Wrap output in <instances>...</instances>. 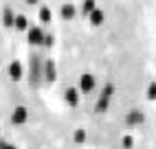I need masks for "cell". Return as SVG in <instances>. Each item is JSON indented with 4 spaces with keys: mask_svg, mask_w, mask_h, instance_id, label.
I'll return each mask as SVG.
<instances>
[{
    "mask_svg": "<svg viewBox=\"0 0 156 149\" xmlns=\"http://www.w3.org/2000/svg\"><path fill=\"white\" fill-rule=\"evenodd\" d=\"M29 81H31V86H40V81H42V59H40L37 55H33V57H31Z\"/></svg>",
    "mask_w": 156,
    "mask_h": 149,
    "instance_id": "6da1fadb",
    "label": "cell"
},
{
    "mask_svg": "<svg viewBox=\"0 0 156 149\" xmlns=\"http://www.w3.org/2000/svg\"><path fill=\"white\" fill-rule=\"evenodd\" d=\"M95 86H97L95 74H90V72L81 74V79H79V94H88V92H92V90H95Z\"/></svg>",
    "mask_w": 156,
    "mask_h": 149,
    "instance_id": "7a4b0ae2",
    "label": "cell"
},
{
    "mask_svg": "<svg viewBox=\"0 0 156 149\" xmlns=\"http://www.w3.org/2000/svg\"><path fill=\"white\" fill-rule=\"evenodd\" d=\"M11 121H13V125H24L29 121V110L24 105H18L13 110V114H11Z\"/></svg>",
    "mask_w": 156,
    "mask_h": 149,
    "instance_id": "3957f363",
    "label": "cell"
},
{
    "mask_svg": "<svg viewBox=\"0 0 156 149\" xmlns=\"http://www.w3.org/2000/svg\"><path fill=\"white\" fill-rule=\"evenodd\" d=\"M55 72H57V70H55V61H53V59H48V61H44L42 79H44V81H48V83H53V81H55V77H57Z\"/></svg>",
    "mask_w": 156,
    "mask_h": 149,
    "instance_id": "277c9868",
    "label": "cell"
},
{
    "mask_svg": "<svg viewBox=\"0 0 156 149\" xmlns=\"http://www.w3.org/2000/svg\"><path fill=\"white\" fill-rule=\"evenodd\" d=\"M27 31H29V42H31V44L42 46V40H44V31H42V26H31V29H27Z\"/></svg>",
    "mask_w": 156,
    "mask_h": 149,
    "instance_id": "5b68a950",
    "label": "cell"
},
{
    "mask_svg": "<svg viewBox=\"0 0 156 149\" xmlns=\"http://www.w3.org/2000/svg\"><path fill=\"white\" fill-rule=\"evenodd\" d=\"M22 74H24V68H22L20 61H11V64H9V77H11L13 81L22 79Z\"/></svg>",
    "mask_w": 156,
    "mask_h": 149,
    "instance_id": "8992f818",
    "label": "cell"
},
{
    "mask_svg": "<svg viewBox=\"0 0 156 149\" xmlns=\"http://www.w3.org/2000/svg\"><path fill=\"white\" fill-rule=\"evenodd\" d=\"M143 121H145V114L139 112V110H132V112L128 114V119H126V123H128L130 127H136V125H141Z\"/></svg>",
    "mask_w": 156,
    "mask_h": 149,
    "instance_id": "52a82bcc",
    "label": "cell"
},
{
    "mask_svg": "<svg viewBox=\"0 0 156 149\" xmlns=\"http://www.w3.org/2000/svg\"><path fill=\"white\" fill-rule=\"evenodd\" d=\"M64 99H66V103L70 105V108H77V105H79V90L68 88L66 94H64Z\"/></svg>",
    "mask_w": 156,
    "mask_h": 149,
    "instance_id": "ba28073f",
    "label": "cell"
},
{
    "mask_svg": "<svg viewBox=\"0 0 156 149\" xmlns=\"http://www.w3.org/2000/svg\"><path fill=\"white\" fill-rule=\"evenodd\" d=\"M103 18H106V16H103L101 9H92V11L88 13V20H90V24H92V26H99V24L103 22Z\"/></svg>",
    "mask_w": 156,
    "mask_h": 149,
    "instance_id": "9c48e42d",
    "label": "cell"
},
{
    "mask_svg": "<svg viewBox=\"0 0 156 149\" xmlns=\"http://www.w3.org/2000/svg\"><path fill=\"white\" fill-rule=\"evenodd\" d=\"M51 20H53V11H51V7L42 5V7H40V22H42V24H48Z\"/></svg>",
    "mask_w": 156,
    "mask_h": 149,
    "instance_id": "30bf717a",
    "label": "cell"
},
{
    "mask_svg": "<svg viewBox=\"0 0 156 149\" xmlns=\"http://www.w3.org/2000/svg\"><path fill=\"white\" fill-rule=\"evenodd\" d=\"M13 26L20 29V31H27V29H29V20H27V16L16 13V18H13Z\"/></svg>",
    "mask_w": 156,
    "mask_h": 149,
    "instance_id": "8fae6325",
    "label": "cell"
},
{
    "mask_svg": "<svg viewBox=\"0 0 156 149\" xmlns=\"http://www.w3.org/2000/svg\"><path fill=\"white\" fill-rule=\"evenodd\" d=\"M13 18H16L13 9L11 7H5V11H2V24L5 26H13Z\"/></svg>",
    "mask_w": 156,
    "mask_h": 149,
    "instance_id": "7c38bea8",
    "label": "cell"
},
{
    "mask_svg": "<svg viewBox=\"0 0 156 149\" xmlns=\"http://www.w3.org/2000/svg\"><path fill=\"white\" fill-rule=\"evenodd\" d=\"M75 5H64V7H62V18H64V20H73V18H75Z\"/></svg>",
    "mask_w": 156,
    "mask_h": 149,
    "instance_id": "4fadbf2b",
    "label": "cell"
},
{
    "mask_svg": "<svg viewBox=\"0 0 156 149\" xmlns=\"http://www.w3.org/2000/svg\"><path fill=\"white\" fill-rule=\"evenodd\" d=\"M108 105H110V99L101 94L99 101H97V105H95V112H99V114H101V112H106V110H108Z\"/></svg>",
    "mask_w": 156,
    "mask_h": 149,
    "instance_id": "5bb4252c",
    "label": "cell"
},
{
    "mask_svg": "<svg viewBox=\"0 0 156 149\" xmlns=\"http://www.w3.org/2000/svg\"><path fill=\"white\" fill-rule=\"evenodd\" d=\"M92 9H97V0H84V2H81V11H84V16H88Z\"/></svg>",
    "mask_w": 156,
    "mask_h": 149,
    "instance_id": "9a60e30c",
    "label": "cell"
},
{
    "mask_svg": "<svg viewBox=\"0 0 156 149\" xmlns=\"http://www.w3.org/2000/svg\"><path fill=\"white\" fill-rule=\"evenodd\" d=\"M73 140H75L77 145H84V143H86V130H81V127H79V130H75V134H73Z\"/></svg>",
    "mask_w": 156,
    "mask_h": 149,
    "instance_id": "2e32d148",
    "label": "cell"
},
{
    "mask_svg": "<svg viewBox=\"0 0 156 149\" xmlns=\"http://www.w3.org/2000/svg\"><path fill=\"white\" fill-rule=\"evenodd\" d=\"M121 145H123V149H132L134 147V138L132 136H123L121 138Z\"/></svg>",
    "mask_w": 156,
    "mask_h": 149,
    "instance_id": "e0dca14e",
    "label": "cell"
},
{
    "mask_svg": "<svg viewBox=\"0 0 156 149\" xmlns=\"http://www.w3.org/2000/svg\"><path fill=\"white\" fill-rule=\"evenodd\" d=\"M103 97H108V99H112V94H114V86H112V83H108V86L106 88H103Z\"/></svg>",
    "mask_w": 156,
    "mask_h": 149,
    "instance_id": "ac0fdd59",
    "label": "cell"
},
{
    "mask_svg": "<svg viewBox=\"0 0 156 149\" xmlns=\"http://www.w3.org/2000/svg\"><path fill=\"white\" fill-rule=\"evenodd\" d=\"M154 97H156V86H154V83H150V88H147V99L154 101Z\"/></svg>",
    "mask_w": 156,
    "mask_h": 149,
    "instance_id": "d6986e66",
    "label": "cell"
},
{
    "mask_svg": "<svg viewBox=\"0 0 156 149\" xmlns=\"http://www.w3.org/2000/svg\"><path fill=\"white\" fill-rule=\"evenodd\" d=\"M53 44V35H46L44 33V40H42V46H51Z\"/></svg>",
    "mask_w": 156,
    "mask_h": 149,
    "instance_id": "ffe728a7",
    "label": "cell"
},
{
    "mask_svg": "<svg viewBox=\"0 0 156 149\" xmlns=\"http://www.w3.org/2000/svg\"><path fill=\"white\" fill-rule=\"evenodd\" d=\"M0 149H18V147L11 145V143H7V140H0Z\"/></svg>",
    "mask_w": 156,
    "mask_h": 149,
    "instance_id": "44dd1931",
    "label": "cell"
},
{
    "mask_svg": "<svg viewBox=\"0 0 156 149\" xmlns=\"http://www.w3.org/2000/svg\"><path fill=\"white\" fill-rule=\"evenodd\" d=\"M40 0H27V5H37Z\"/></svg>",
    "mask_w": 156,
    "mask_h": 149,
    "instance_id": "7402d4cb",
    "label": "cell"
}]
</instances>
